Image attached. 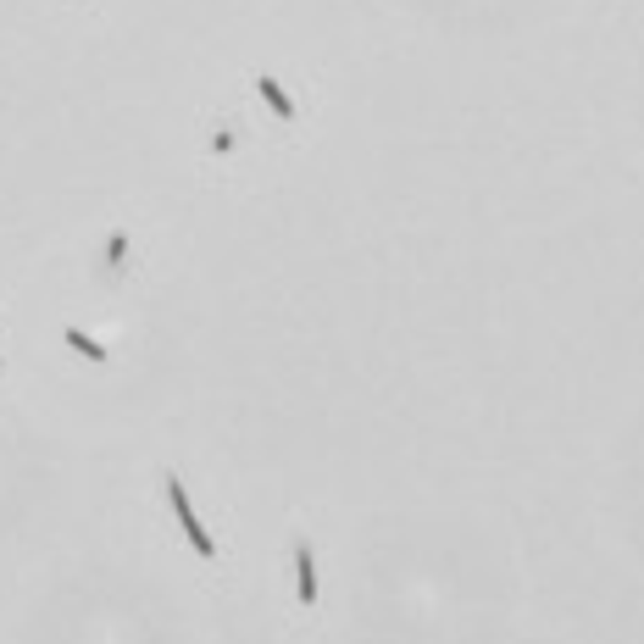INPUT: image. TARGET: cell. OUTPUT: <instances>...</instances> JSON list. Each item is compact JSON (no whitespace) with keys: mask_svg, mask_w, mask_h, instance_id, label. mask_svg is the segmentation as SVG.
I'll return each mask as SVG.
<instances>
[{"mask_svg":"<svg viewBox=\"0 0 644 644\" xmlns=\"http://www.w3.org/2000/svg\"><path fill=\"white\" fill-rule=\"evenodd\" d=\"M167 500H173V512H178V523H184V533H189V544H195V555H217V544H211V533L200 528V517H195V506H189V489H184V478L178 472H167Z\"/></svg>","mask_w":644,"mask_h":644,"instance_id":"6da1fadb","label":"cell"},{"mask_svg":"<svg viewBox=\"0 0 644 644\" xmlns=\"http://www.w3.org/2000/svg\"><path fill=\"white\" fill-rule=\"evenodd\" d=\"M295 578H301V606H317V555H311V539L295 533Z\"/></svg>","mask_w":644,"mask_h":644,"instance_id":"7a4b0ae2","label":"cell"},{"mask_svg":"<svg viewBox=\"0 0 644 644\" xmlns=\"http://www.w3.org/2000/svg\"><path fill=\"white\" fill-rule=\"evenodd\" d=\"M122 261H128V234L111 228V234H106V256H100V278L117 283V278H122Z\"/></svg>","mask_w":644,"mask_h":644,"instance_id":"3957f363","label":"cell"},{"mask_svg":"<svg viewBox=\"0 0 644 644\" xmlns=\"http://www.w3.org/2000/svg\"><path fill=\"white\" fill-rule=\"evenodd\" d=\"M61 339H67V350H79L84 362H95V367H106V362H111V350H106L100 339H90L84 328H61Z\"/></svg>","mask_w":644,"mask_h":644,"instance_id":"277c9868","label":"cell"},{"mask_svg":"<svg viewBox=\"0 0 644 644\" xmlns=\"http://www.w3.org/2000/svg\"><path fill=\"white\" fill-rule=\"evenodd\" d=\"M256 90H261V100H267V106H272V111H278L283 122H295V117H301V106H295L290 95L278 90V79H272V73H261V79H256Z\"/></svg>","mask_w":644,"mask_h":644,"instance_id":"5b68a950","label":"cell"},{"mask_svg":"<svg viewBox=\"0 0 644 644\" xmlns=\"http://www.w3.org/2000/svg\"><path fill=\"white\" fill-rule=\"evenodd\" d=\"M211 151H217V156L234 151V128H228V122H217V133H211Z\"/></svg>","mask_w":644,"mask_h":644,"instance_id":"8992f818","label":"cell"},{"mask_svg":"<svg viewBox=\"0 0 644 644\" xmlns=\"http://www.w3.org/2000/svg\"><path fill=\"white\" fill-rule=\"evenodd\" d=\"M0 373H6V367H0Z\"/></svg>","mask_w":644,"mask_h":644,"instance_id":"52a82bcc","label":"cell"}]
</instances>
